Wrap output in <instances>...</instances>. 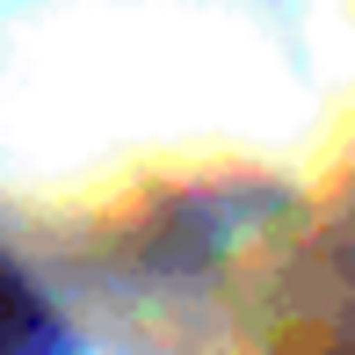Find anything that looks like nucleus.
Here are the masks:
<instances>
[{"mask_svg":"<svg viewBox=\"0 0 355 355\" xmlns=\"http://www.w3.org/2000/svg\"><path fill=\"white\" fill-rule=\"evenodd\" d=\"M0 355H58V334L44 319V304L29 297V283L0 261Z\"/></svg>","mask_w":355,"mask_h":355,"instance_id":"nucleus-1","label":"nucleus"}]
</instances>
